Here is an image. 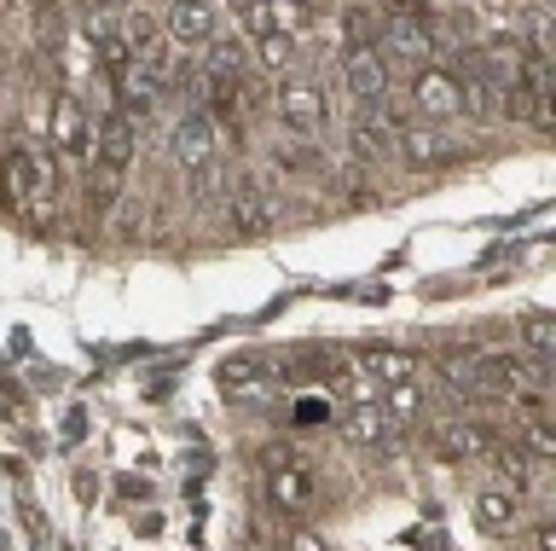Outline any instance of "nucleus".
Listing matches in <instances>:
<instances>
[{
  "label": "nucleus",
  "instance_id": "obj_1",
  "mask_svg": "<svg viewBox=\"0 0 556 551\" xmlns=\"http://www.w3.org/2000/svg\"><path fill=\"white\" fill-rule=\"evenodd\" d=\"M52 192H59V175H52V163H41L35 151H7L0 158V203H7L12 215H29L35 210H52Z\"/></svg>",
  "mask_w": 556,
  "mask_h": 551
},
{
  "label": "nucleus",
  "instance_id": "obj_2",
  "mask_svg": "<svg viewBox=\"0 0 556 551\" xmlns=\"http://www.w3.org/2000/svg\"><path fill=\"white\" fill-rule=\"evenodd\" d=\"M273 111H278V123H285L290 134H302V140H313V134H325V123H330L325 88H319L313 76H290L285 88L273 93Z\"/></svg>",
  "mask_w": 556,
  "mask_h": 551
},
{
  "label": "nucleus",
  "instance_id": "obj_3",
  "mask_svg": "<svg viewBox=\"0 0 556 551\" xmlns=\"http://www.w3.org/2000/svg\"><path fill=\"white\" fill-rule=\"evenodd\" d=\"M47 128H52V146H59V158H64V163H76V168L93 163V123H87L81 99L70 93V88H59V99H52Z\"/></svg>",
  "mask_w": 556,
  "mask_h": 551
},
{
  "label": "nucleus",
  "instance_id": "obj_4",
  "mask_svg": "<svg viewBox=\"0 0 556 551\" xmlns=\"http://www.w3.org/2000/svg\"><path fill=\"white\" fill-rule=\"evenodd\" d=\"M412 105H417V116H429V123H452V116H464L458 71H446V64H424V71L412 76Z\"/></svg>",
  "mask_w": 556,
  "mask_h": 551
},
{
  "label": "nucleus",
  "instance_id": "obj_5",
  "mask_svg": "<svg viewBox=\"0 0 556 551\" xmlns=\"http://www.w3.org/2000/svg\"><path fill=\"white\" fill-rule=\"evenodd\" d=\"M313 493H319V481H313L307 459L278 453L273 471H267V499H273V505L285 511V516H302V511H313Z\"/></svg>",
  "mask_w": 556,
  "mask_h": 551
},
{
  "label": "nucleus",
  "instance_id": "obj_6",
  "mask_svg": "<svg viewBox=\"0 0 556 551\" xmlns=\"http://www.w3.org/2000/svg\"><path fill=\"white\" fill-rule=\"evenodd\" d=\"M342 82H348V93H354V105L377 116L382 99H389V59H382L377 47L348 53V59H342Z\"/></svg>",
  "mask_w": 556,
  "mask_h": 551
},
{
  "label": "nucleus",
  "instance_id": "obj_7",
  "mask_svg": "<svg viewBox=\"0 0 556 551\" xmlns=\"http://www.w3.org/2000/svg\"><path fill=\"white\" fill-rule=\"evenodd\" d=\"M163 29L174 47H208L220 36V12H215V0H168Z\"/></svg>",
  "mask_w": 556,
  "mask_h": 551
},
{
  "label": "nucleus",
  "instance_id": "obj_8",
  "mask_svg": "<svg viewBox=\"0 0 556 551\" xmlns=\"http://www.w3.org/2000/svg\"><path fill=\"white\" fill-rule=\"evenodd\" d=\"M134 151H139V128H134V116L104 111L99 123H93V163H99V168H111V175H128Z\"/></svg>",
  "mask_w": 556,
  "mask_h": 551
},
{
  "label": "nucleus",
  "instance_id": "obj_9",
  "mask_svg": "<svg viewBox=\"0 0 556 551\" xmlns=\"http://www.w3.org/2000/svg\"><path fill=\"white\" fill-rule=\"evenodd\" d=\"M434 453H441L446 464H476L493 453V429L476 424V418H452L434 429Z\"/></svg>",
  "mask_w": 556,
  "mask_h": 551
},
{
  "label": "nucleus",
  "instance_id": "obj_10",
  "mask_svg": "<svg viewBox=\"0 0 556 551\" xmlns=\"http://www.w3.org/2000/svg\"><path fill=\"white\" fill-rule=\"evenodd\" d=\"M174 163L186 168V175H198V168L215 163V116L208 111H191L180 128H174Z\"/></svg>",
  "mask_w": 556,
  "mask_h": 551
},
{
  "label": "nucleus",
  "instance_id": "obj_11",
  "mask_svg": "<svg viewBox=\"0 0 556 551\" xmlns=\"http://www.w3.org/2000/svg\"><path fill=\"white\" fill-rule=\"evenodd\" d=\"M215 384L232 406H261L273 395V372H261V360H226L215 372Z\"/></svg>",
  "mask_w": 556,
  "mask_h": 551
},
{
  "label": "nucleus",
  "instance_id": "obj_12",
  "mask_svg": "<svg viewBox=\"0 0 556 551\" xmlns=\"http://www.w3.org/2000/svg\"><path fill=\"white\" fill-rule=\"evenodd\" d=\"M476 528L486 534V540H510V534L521 528V493L486 488V493L476 499Z\"/></svg>",
  "mask_w": 556,
  "mask_h": 551
},
{
  "label": "nucleus",
  "instance_id": "obj_13",
  "mask_svg": "<svg viewBox=\"0 0 556 551\" xmlns=\"http://www.w3.org/2000/svg\"><path fill=\"white\" fill-rule=\"evenodd\" d=\"M93 64H99V76L122 93L134 82V41L122 36V29H104V36L93 41Z\"/></svg>",
  "mask_w": 556,
  "mask_h": 551
},
{
  "label": "nucleus",
  "instance_id": "obj_14",
  "mask_svg": "<svg viewBox=\"0 0 556 551\" xmlns=\"http://www.w3.org/2000/svg\"><path fill=\"white\" fill-rule=\"evenodd\" d=\"M389 429H394V418L382 412V401H359V406L342 412V436L354 447H382V441H389Z\"/></svg>",
  "mask_w": 556,
  "mask_h": 551
},
{
  "label": "nucleus",
  "instance_id": "obj_15",
  "mask_svg": "<svg viewBox=\"0 0 556 551\" xmlns=\"http://www.w3.org/2000/svg\"><path fill=\"white\" fill-rule=\"evenodd\" d=\"M382 41L394 47V53H406V59H434L441 53V29L429 24H382Z\"/></svg>",
  "mask_w": 556,
  "mask_h": 551
},
{
  "label": "nucleus",
  "instance_id": "obj_16",
  "mask_svg": "<svg viewBox=\"0 0 556 551\" xmlns=\"http://www.w3.org/2000/svg\"><path fill=\"white\" fill-rule=\"evenodd\" d=\"M232 227L238 233H267L273 227V203H267V192H261L255 180H238V192H232Z\"/></svg>",
  "mask_w": 556,
  "mask_h": 551
},
{
  "label": "nucleus",
  "instance_id": "obj_17",
  "mask_svg": "<svg viewBox=\"0 0 556 551\" xmlns=\"http://www.w3.org/2000/svg\"><path fill=\"white\" fill-rule=\"evenodd\" d=\"M400 158H406L412 168H434V163L452 158V146L434 128H406V134H400Z\"/></svg>",
  "mask_w": 556,
  "mask_h": 551
},
{
  "label": "nucleus",
  "instance_id": "obj_18",
  "mask_svg": "<svg viewBox=\"0 0 556 551\" xmlns=\"http://www.w3.org/2000/svg\"><path fill=\"white\" fill-rule=\"evenodd\" d=\"M359 366L371 372L377 384H389V389H394V384H406V377H417V360H412L406 349H371V354L359 360Z\"/></svg>",
  "mask_w": 556,
  "mask_h": 551
},
{
  "label": "nucleus",
  "instance_id": "obj_19",
  "mask_svg": "<svg viewBox=\"0 0 556 551\" xmlns=\"http://www.w3.org/2000/svg\"><path fill=\"white\" fill-rule=\"evenodd\" d=\"M521 354L539 360V366H551V354H556V325H551V314H528V320H521Z\"/></svg>",
  "mask_w": 556,
  "mask_h": 551
},
{
  "label": "nucleus",
  "instance_id": "obj_20",
  "mask_svg": "<svg viewBox=\"0 0 556 551\" xmlns=\"http://www.w3.org/2000/svg\"><path fill=\"white\" fill-rule=\"evenodd\" d=\"M377 36H382V29H377V18L359 7V0H354V7H342V47H348V53H365V47H377Z\"/></svg>",
  "mask_w": 556,
  "mask_h": 551
},
{
  "label": "nucleus",
  "instance_id": "obj_21",
  "mask_svg": "<svg viewBox=\"0 0 556 551\" xmlns=\"http://www.w3.org/2000/svg\"><path fill=\"white\" fill-rule=\"evenodd\" d=\"M255 59H261V71H273V76L295 71V36H285V29L261 36V41H255Z\"/></svg>",
  "mask_w": 556,
  "mask_h": 551
},
{
  "label": "nucleus",
  "instance_id": "obj_22",
  "mask_svg": "<svg viewBox=\"0 0 556 551\" xmlns=\"http://www.w3.org/2000/svg\"><path fill=\"white\" fill-rule=\"evenodd\" d=\"M516 453L528 464H551L556 459V429L545 418H528V424H521V447H516Z\"/></svg>",
  "mask_w": 556,
  "mask_h": 551
},
{
  "label": "nucleus",
  "instance_id": "obj_23",
  "mask_svg": "<svg viewBox=\"0 0 556 551\" xmlns=\"http://www.w3.org/2000/svg\"><path fill=\"white\" fill-rule=\"evenodd\" d=\"M348 151H354L359 163H371V158H382V151H389V128H382L377 116H371V123H365V116H359V123L348 128Z\"/></svg>",
  "mask_w": 556,
  "mask_h": 551
},
{
  "label": "nucleus",
  "instance_id": "obj_24",
  "mask_svg": "<svg viewBox=\"0 0 556 551\" xmlns=\"http://www.w3.org/2000/svg\"><path fill=\"white\" fill-rule=\"evenodd\" d=\"M208 82H243V47L238 41H208Z\"/></svg>",
  "mask_w": 556,
  "mask_h": 551
},
{
  "label": "nucleus",
  "instance_id": "obj_25",
  "mask_svg": "<svg viewBox=\"0 0 556 551\" xmlns=\"http://www.w3.org/2000/svg\"><path fill=\"white\" fill-rule=\"evenodd\" d=\"M382 412H389L394 424H412L417 412H424V389H417L412 377H406V384H394V389H389V406H382Z\"/></svg>",
  "mask_w": 556,
  "mask_h": 551
},
{
  "label": "nucleus",
  "instance_id": "obj_26",
  "mask_svg": "<svg viewBox=\"0 0 556 551\" xmlns=\"http://www.w3.org/2000/svg\"><path fill=\"white\" fill-rule=\"evenodd\" d=\"M116 186H122V175H111V168H99V163H87V203H93V210H111V203H116Z\"/></svg>",
  "mask_w": 556,
  "mask_h": 551
},
{
  "label": "nucleus",
  "instance_id": "obj_27",
  "mask_svg": "<svg viewBox=\"0 0 556 551\" xmlns=\"http://www.w3.org/2000/svg\"><path fill=\"white\" fill-rule=\"evenodd\" d=\"M330 418H337L330 395H302V401H295V424H302V429H313V424H330Z\"/></svg>",
  "mask_w": 556,
  "mask_h": 551
},
{
  "label": "nucleus",
  "instance_id": "obj_28",
  "mask_svg": "<svg viewBox=\"0 0 556 551\" xmlns=\"http://www.w3.org/2000/svg\"><path fill=\"white\" fill-rule=\"evenodd\" d=\"M342 389H348V406H359V401H377V377L365 372V366H348V372H342Z\"/></svg>",
  "mask_w": 556,
  "mask_h": 551
},
{
  "label": "nucleus",
  "instance_id": "obj_29",
  "mask_svg": "<svg viewBox=\"0 0 556 551\" xmlns=\"http://www.w3.org/2000/svg\"><path fill=\"white\" fill-rule=\"evenodd\" d=\"M290 551H330V546L319 540V534H307V528H302V534H290Z\"/></svg>",
  "mask_w": 556,
  "mask_h": 551
},
{
  "label": "nucleus",
  "instance_id": "obj_30",
  "mask_svg": "<svg viewBox=\"0 0 556 551\" xmlns=\"http://www.w3.org/2000/svg\"><path fill=\"white\" fill-rule=\"evenodd\" d=\"M533 551H556V523H539L533 528Z\"/></svg>",
  "mask_w": 556,
  "mask_h": 551
},
{
  "label": "nucleus",
  "instance_id": "obj_31",
  "mask_svg": "<svg viewBox=\"0 0 556 551\" xmlns=\"http://www.w3.org/2000/svg\"><path fill=\"white\" fill-rule=\"evenodd\" d=\"M93 7H134V0H93Z\"/></svg>",
  "mask_w": 556,
  "mask_h": 551
},
{
  "label": "nucleus",
  "instance_id": "obj_32",
  "mask_svg": "<svg viewBox=\"0 0 556 551\" xmlns=\"http://www.w3.org/2000/svg\"><path fill=\"white\" fill-rule=\"evenodd\" d=\"M41 7H64V0H41Z\"/></svg>",
  "mask_w": 556,
  "mask_h": 551
}]
</instances>
